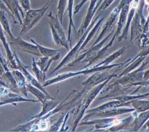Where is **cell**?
Masks as SVG:
<instances>
[{
    "label": "cell",
    "mask_w": 149,
    "mask_h": 132,
    "mask_svg": "<svg viewBox=\"0 0 149 132\" xmlns=\"http://www.w3.org/2000/svg\"><path fill=\"white\" fill-rule=\"evenodd\" d=\"M53 1L54 0H49V1L45 3V5L43 7L38 9L31 8L26 12V15H24V17L21 25L22 28L21 29V32H20V35H24L39 22Z\"/></svg>",
    "instance_id": "cell-1"
},
{
    "label": "cell",
    "mask_w": 149,
    "mask_h": 132,
    "mask_svg": "<svg viewBox=\"0 0 149 132\" xmlns=\"http://www.w3.org/2000/svg\"><path fill=\"white\" fill-rule=\"evenodd\" d=\"M48 16L50 18V28L51 29L54 42L57 45L64 47L67 50H69L65 32L64 31L62 24H61L57 16H53L52 12H50Z\"/></svg>",
    "instance_id": "cell-2"
},
{
    "label": "cell",
    "mask_w": 149,
    "mask_h": 132,
    "mask_svg": "<svg viewBox=\"0 0 149 132\" xmlns=\"http://www.w3.org/2000/svg\"><path fill=\"white\" fill-rule=\"evenodd\" d=\"M122 64H117V65H113L111 66H101L100 68L99 67H94L93 69H89V70H86L84 71H80V72H68L66 73H63L58 75L57 76L55 77L54 78H52L51 79L46 80L45 82H44L43 86L44 87H46L50 85H52V84H54L56 83H58L60 82H62V81L65 80L66 79H68L71 77H73L74 76L80 75V74L82 73H89L91 72H95L96 71H101L102 70H105L107 68H110L116 66H120Z\"/></svg>",
    "instance_id": "cell-3"
},
{
    "label": "cell",
    "mask_w": 149,
    "mask_h": 132,
    "mask_svg": "<svg viewBox=\"0 0 149 132\" xmlns=\"http://www.w3.org/2000/svg\"><path fill=\"white\" fill-rule=\"evenodd\" d=\"M10 44L11 46H12L13 48L20 50V51L28 53L29 54L42 57L41 54H40L36 45H35V44H31L26 42L21 36L17 37V38L15 37L14 38L10 39Z\"/></svg>",
    "instance_id": "cell-4"
},
{
    "label": "cell",
    "mask_w": 149,
    "mask_h": 132,
    "mask_svg": "<svg viewBox=\"0 0 149 132\" xmlns=\"http://www.w3.org/2000/svg\"><path fill=\"white\" fill-rule=\"evenodd\" d=\"M14 56H15V59L17 61V66H18V69L17 70H19L22 73L24 76L25 78H26V80L27 81V82L29 83L30 84H31V85L33 86L38 88V89H40V90L42 91L44 93L46 94L47 95L50 96V94H49V93L45 90V87L43 86V85H42L41 83H40L38 81V80L35 79V78L34 77L31 75V74L28 72V70H27V69H28V66H26L25 65H24V64L22 63L21 61L20 60V59L18 57L17 55L15 53H14Z\"/></svg>",
    "instance_id": "cell-5"
},
{
    "label": "cell",
    "mask_w": 149,
    "mask_h": 132,
    "mask_svg": "<svg viewBox=\"0 0 149 132\" xmlns=\"http://www.w3.org/2000/svg\"><path fill=\"white\" fill-rule=\"evenodd\" d=\"M97 18L98 17H97L96 18V19L95 20V21H93V22L91 24V25L90 26V28H88V29L86 31V32L84 33V36H83V37H82V38H81V39L79 40V42H78V43L77 44V45L74 46L73 48L70 50V51L69 52V53L68 54L64 57V58L61 61V62L57 66V67L56 68H54L53 70H52V72H51V73H50V74H52V73H54V72H56L57 70H58L59 69H60L61 68H62L63 66H64L65 65H66V64L68 63V62H70L71 60H72L73 57H74V56H76L77 54H78V52H79V50H80V47H81V45H82V43L84 42V40H85V38H86V36H87V35L88 34V33H89V30L93 28V26H94V24L96 22V20L97 19Z\"/></svg>",
    "instance_id": "cell-6"
},
{
    "label": "cell",
    "mask_w": 149,
    "mask_h": 132,
    "mask_svg": "<svg viewBox=\"0 0 149 132\" xmlns=\"http://www.w3.org/2000/svg\"><path fill=\"white\" fill-rule=\"evenodd\" d=\"M0 40H1L3 45L5 49L6 53V62H7L8 68L12 70L18 69L17 63L14 53L12 52L10 47L9 43L7 42V40H6L5 35V31L2 28L1 23H0Z\"/></svg>",
    "instance_id": "cell-7"
},
{
    "label": "cell",
    "mask_w": 149,
    "mask_h": 132,
    "mask_svg": "<svg viewBox=\"0 0 149 132\" xmlns=\"http://www.w3.org/2000/svg\"><path fill=\"white\" fill-rule=\"evenodd\" d=\"M38 100L29 99L28 98L23 97L20 94L13 93L10 91L5 95L0 97V106L5 105L13 104L17 106V103L19 102H32L36 103L38 102Z\"/></svg>",
    "instance_id": "cell-8"
},
{
    "label": "cell",
    "mask_w": 149,
    "mask_h": 132,
    "mask_svg": "<svg viewBox=\"0 0 149 132\" xmlns=\"http://www.w3.org/2000/svg\"><path fill=\"white\" fill-rule=\"evenodd\" d=\"M3 1L9 9L13 17L20 24V25H22V18L24 17V13L19 0H3Z\"/></svg>",
    "instance_id": "cell-9"
},
{
    "label": "cell",
    "mask_w": 149,
    "mask_h": 132,
    "mask_svg": "<svg viewBox=\"0 0 149 132\" xmlns=\"http://www.w3.org/2000/svg\"><path fill=\"white\" fill-rule=\"evenodd\" d=\"M0 84L8 87L13 93L21 94L10 70L5 71V72L0 75Z\"/></svg>",
    "instance_id": "cell-10"
},
{
    "label": "cell",
    "mask_w": 149,
    "mask_h": 132,
    "mask_svg": "<svg viewBox=\"0 0 149 132\" xmlns=\"http://www.w3.org/2000/svg\"><path fill=\"white\" fill-rule=\"evenodd\" d=\"M101 1L102 0H91V1L90 6L89 10H88L86 17L85 20H84L82 26H80V29L79 30V32H78L77 34L78 36H80L81 34L83 33L84 31L87 29V26L89 24V22H91V19H92V17H93L94 13L96 12V9L99 6Z\"/></svg>",
    "instance_id": "cell-11"
},
{
    "label": "cell",
    "mask_w": 149,
    "mask_h": 132,
    "mask_svg": "<svg viewBox=\"0 0 149 132\" xmlns=\"http://www.w3.org/2000/svg\"><path fill=\"white\" fill-rule=\"evenodd\" d=\"M12 75L14 77V79L16 81L17 85L20 93L22 94L26 98L28 97V93H27L26 90V83L27 81L26 80L25 77L24 76L22 73L17 69H12L11 71Z\"/></svg>",
    "instance_id": "cell-12"
},
{
    "label": "cell",
    "mask_w": 149,
    "mask_h": 132,
    "mask_svg": "<svg viewBox=\"0 0 149 132\" xmlns=\"http://www.w3.org/2000/svg\"><path fill=\"white\" fill-rule=\"evenodd\" d=\"M42 110L40 112V113L38 114L35 115V116H33L32 117L30 118L29 120L31 119H38L41 117L45 116V114L49 113L50 111L52 110L54 108L57 106V105L59 103L58 101H56L54 100V98L50 99V98H47L44 100L42 101Z\"/></svg>",
    "instance_id": "cell-13"
},
{
    "label": "cell",
    "mask_w": 149,
    "mask_h": 132,
    "mask_svg": "<svg viewBox=\"0 0 149 132\" xmlns=\"http://www.w3.org/2000/svg\"><path fill=\"white\" fill-rule=\"evenodd\" d=\"M60 57V53H58L56 56L52 57H48V56H43L40 57V59L36 62V65H38L39 68L41 70L43 73H46L48 71L49 66L51 65V63L56 61Z\"/></svg>",
    "instance_id": "cell-14"
},
{
    "label": "cell",
    "mask_w": 149,
    "mask_h": 132,
    "mask_svg": "<svg viewBox=\"0 0 149 132\" xmlns=\"http://www.w3.org/2000/svg\"><path fill=\"white\" fill-rule=\"evenodd\" d=\"M26 90L28 92L31 93L35 97H36L37 98H38V100L40 101V102H42L43 100L47 98H54L51 96L47 95L46 94L44 93L42 91L38 89V88L32 86L31 84H30L28 82L26 83Z\"/></svg>",
    "instance_id": "cell-15"
},
{
    "label": "cell",
    "mask_w": 149,
    "mask_h": 132,
    "mask_svg": "<svg viewBox=\"0 0 149 132\" xmlns=\"http://www.w3.org/2000/svg\"><path fill=\"white\" fill-rule=\"evenodd\" d=\"M6 14L7 13L5 12L0 9V23H1L2 28L5 32L8 34L10 39H13L15 38V36L13 35L12 33V30L10 29V26L9 21Z\"/></svg>",
    "instance_id": "cell-16"
},
{
    "label": "cell",
    "mask_w": 149,
    "mask_h": 132,
    "mask_svg": "<svg viewBox=\"0 0 149 132\" xmlns=\"http://www.w3.org/2000/svg\"><path fill=\"white\" fill-rule=\"evenodd\" d=\"M33 44H35L36 47H38V49L39 50V51L41 54L42 56H48V57H52L56 56L57 54L58 53L61 52L60 50H56V49H50V48H47V47H45L44 46H42V45L37 43L36 41H35L33 39L30 40Z\"/></svg>",
    "instance_id": "cell-17"
},
{
    "label": "cell",
    "mask_w": 149,
    "mask_h": 132,
    "mask_svg": "<svg viewBox=\"0 0 149 132\" xmlns=\"http://www.w3.org/2000/svg\"><path fill=\"white\" fill-rule=\"evenodd\" d=\"M68 16H69V29H68V42H69L70 43V46H72V38H71V31H72V27H73L74 31H76L75 26H74L73 21V18H72V10H73V3L74 0H68Z\"/></svg>",
    "instance_id": "cell-18"
},
{
    "label": "cell",
    "mask_w": 149,
    "mask_h": 132,
    "mask_svg": "<svg viewBox=\"0 0 149 132\" xmlns=\"http://www.w3.org/2000/svg\"><path fill=\"white\" fill-rule=\"evenodd\" d=\"M32 60H33L32 70L34 72V73L35 74L36 79L38 80V81L40 83H42V82L44 83L45 82V79H46L45 73H43L42 71L39 68L38 65H36V61H35V58H34V57H33Z\"/></svg>",
    "instance_id": "cell-19"
},
{
    "label": "cell",
    "mask_w": 149,
    "mask_h": 132,
    "mask_svg": "<svg viewBox=\"0 0 149 132\" xmlns=\"http://www.w3.org/2000/svg\"><path fill=\"white\" fill-rule=\"evenodd\" d=\"M68 0H59L58 5H57V17H58L61 24L63 25V17L65 10L66 8Z\"/></svg>",
    "instance_id": "cell-20"
},
{
    "label": "cell",
    "mask_w": 149,
    "mask_h": 132,
    "mask_svg": "<svg viewBox=\"0 0 149 132\" xmlns=\"http://www.w3.org/2000/svg\"><path fill=\"white\" fill-rule=\"evenodd\" d=\"M138 119L135 120L133 123H134V128H136L135 130H138L142 124H144V123L149 118V110L147 112H145L141 114L140 116H138Z\"/></svg>",
    "instance_id": "cell-21"
},
{
    "label": "cell",
    "mask_w": 149,
    "mask_h": 132,
    "mask_svg": "<svg viewBox=\"0 0 149 132\" xmlns=\"http://www.w3.org/2000/svg\"><path fill=\"white\" fill-rule=\"evenodd\" d=\"M133 105L136 109L140 111H145L147 109H149V101H137V103H133Z\"/></svg>",
    "instance_id": "cell-22"
},
{
    "label": "cell",
    "mask_w": 149,
    "mask_h": 132,
    "mask_svg": "<svg viewBox=\"0 0 149 132\" xmlns=\"http://www.w3.org/2000/svg\"><path fill=\"white\" fill-rule=\"evenodd\" d=\"M64 117H65V116H64V114H63V116H61V117L58 119V121H57L56 123H54L52 124V126L50 128L49 131H58V129L59 128L60 126L63 123Z\"/></svg>",
    "instance_id": "cell-23"
},
{
    "label": "cell",
    "mask_w": 149,
    "mask_h": 132,
    "mask_svg": "<svg viewBox=\"0 0 149 132\" xmlns=\"http://www.w3.org/2000/svg\"><path fill=\"white\" fill-rule=\"evenodd\" d=\"M20 5L24 10L27 12L29 10L31 9V3L30 0H19Z\"/></svg>",
    "instance_id": "cell-24"
},
{
    "label": "cell",
    "mask_w": 149,
    "mask_h": 132,
    "mask_svg": "<svg viewBox=\"0 0 149 132\" xmlns=\"http://www.w3.org/2000/svg\"><path fill=\"white\" fill-rule=\"evenodd\" d=\"M114 0H104V2L103 3V4L100 6V7L99 8V10H104L106 8H107L108 6H109L111 3H112Z\"/></svg>",
    "instance_id": "cell-25"
},
{
    "label": "cell",
    "mask_w": 149,
    "mask_h": 132,
    "mask_svg": "<svg viewBox=\"0 0 149 132\" xmlns=\"http://www.w3.org/2000/svg\"><path fill=\"white\" fill-rule=\"evenodd\" d=\"M87 1H89V0H82V1H81L79 5H77L76 6H75V8H74V14H76L77 13H78L79 12V10H80V9L82 8V6L85 4V3Z\"/></svg>",
    "instance_id": "cell-26"
},
{
    "label": "cell",
    "mask_w": 149,
    "mask_h": 132,
    "mask_svg": "<svg viewBox=\"0 0 149 132\" xmlns=\"http://www.w3.org/2000/svg\"><path fill=\"white\" fill-rule=\"evenodd\" d=\"M147 125H148V126H149V121H148V123H147Z\"/></svg>",
    "instance_id": "cell-27"
},
{
    "label": "cell",
    "mask_w": 149,
    "mask_h": 132,
    "mask_svg": "<svg viewBox=\"0 0 149 132\" xmlns=\"http://www.w3.org/2000/svg\"><path fill=\"white\" fill-rule=\"evenodd\" d=\"M2 85H1V84H0V87H1Z\"/></svg>",
    "instance_id": "cell-28"
},
{
    "label": "cell",
    "mask_w": 149,
    "mask_h": 132,
    "mask_svg": "<svg viewBox=\"0 0 149 132\" xmlns=\"http://www.w3.org/2000/svg\"><path fill=\"white\" fill-rule=\"evenodd\" d=\"M0 114H1V112H0Z\"/></svg>",
    "instance_id": "cell-29"
}]
</instances>
